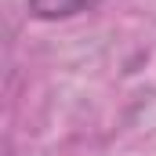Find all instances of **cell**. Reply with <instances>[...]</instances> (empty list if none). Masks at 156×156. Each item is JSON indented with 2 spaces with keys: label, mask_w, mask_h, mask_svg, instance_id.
I'll return each instance as SVG.
<instances>
[{
  "label": "cell",
  "mask_w": 156,
  "mask_h": 156,
  "mask_svg": "<svg viewBox=\"0 0 156 156\" xmlns=\"http://www.w3.org/2000/svg\"><path fill=\"white\" fill-rule=\"evenodd\" d=\"M102 0H29V15L40 22H58V18H73L83 11H94Z\"/></svg>",
  "instance_id": "6da1fadb"
}]
</instances>
